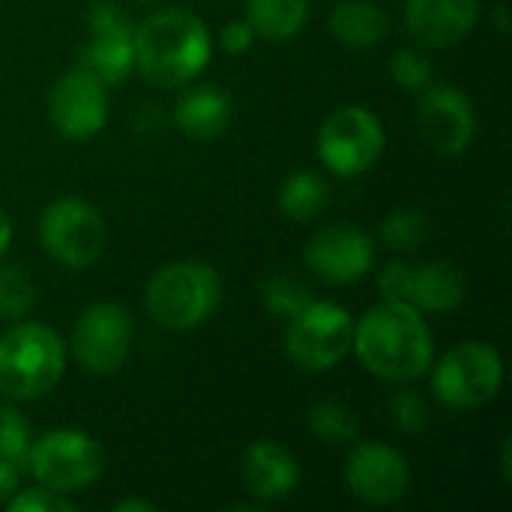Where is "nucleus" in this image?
Listing matches in <instances>:
<instances>
[{"label":"nucleus","instance_id":"f3484780","mask_svg":"<svg viewBox=\"0 0 512 512\" xmlns=\"http://www.w3.org/2000/svg\"><path fill=\"white\" fill-rule=\"evenodd\" d=\"M240 480L246 492L258 501H282L300 483L297 459L276 441H255L240 465Z\"/></svg>","mask_w":512,"mask_h":512},{"label":"nucleus","instance_id":"423d86ee","mask_svg":"<svg viewBox=\"0 0 512 512\" xmlns=\"http://www.w3.org/2000/svg\"><path fill=\"white\" fill-rule=\"evenodd\" d=\"M33 480L51 492L69 495L96 483L105 471L102 447L78 429H57L30 444L27 462Z\"/></svg>","mask_w":512,"mask_h":512},{"label":"nucleus","instance_id":"f257e3e1","mask_svg":"<svg viewBox=\"0 0 512 512\" xmlns=\"http://www.w3.org/2000/svg\"><path fill=\"white\" fill-rule=\"evenodd\" d=\"M351 348L360 363L393 384L417 381L435 363V339L420 309L384 300L354 324Z\"/></svg>","mask_w":512,"mask_h":512},{"label":"nucleus","instance_id":"c85d7f7f","mask_svg":"<svg viewBox=\"0 0 512 512\" xmlns=\"http://www.w3.org/2000/svg\"><path fill=\"white\" fill-rule=\"evenodd\" d=\"M390 417L393 423L402 429V432H426L432 414H429V405L420 393L414 390H399L390 396Z\"/></svg>","mask_w":512,"mask_h":512},{"label":"nucleus","instance_id":"a878e982","mask_svg":"<svg viewBox=\"0 0 512 512\" xmlns=\"http://www.w3.org/2000/svg\"><path fill=\"white\" fill-rule=\"evenodd\" d=\"M36 303V285L18 264H0V318L24 321Z\"/></svg>","mask_w":512,"mask_h":512},{"label":"nucleus","instance_id":"473e14b6","mask_svg":"<svg viewBox=\"0 0 512 512\" xmlns=\"http://www.w3.org/2000/svg\"><path fill=\"white\" fill-rule=\"evenodd\" d=\"M21 486V474H18V465L0 459V504H9V498L18 492Z\"/></svg>","mask_w":512,"mask_h":512},{"label":"nucleus","instance_id":"2f4dec72","mask_svg":"<svg viewBox=\"0 0 512 512\" xmlns=\"http://www.w3.org/2000/svg\"><path fill=\"white\" fill-rule=\"evenodd\" d=\"M252 42H255V30L249 27V21H228L219 33V45L228 54H243L252 48Z\"/></svg>","mask_w":512,"mask_h":512},{"label":"nucleus","instance_id":"c9c22d12","mask_svg":"<svg viewBox=\"0 0 512 512\" xmlns=\"http://www.w3.org/2000/svg\"><path fill=\"white\" fill-rule=\"evenodd\" d=\"M9 240H12V222H9V216L0 210V258H3V252L9 249Z\"/></svg>","mask_w":512,"mask_h":512},{"label":"nucleus","instance_id":"9b49d317","mask_svg":"<svg viewBox=\"0 0 512 512\" xmlns=\"http://www.w3.org/2000/svg\"><path fill=\"white\" fill-rule=\"evenodd\" d=\"M132 348V315L120 303L90 306L72 330V354L90 375H114Z\"/></svg>","mask_w":512,"mask_h":512},{"label":"nucleus","instance_id":"9d476101","mask_svg":"<svg viewBox=\"0 0 512 512\" xmlns=\"http://www.w3.org/2000/svg\"><path fill=\"white\" fill-rule=\"evenodd\" d=\"M90 39L78 51V69L90 72L96 81L120 84L135 66V21L117 0H96L90 9Z\"/></svg>","mask_w":512,"mask_h":512},{"label":"nucleus","instance_id":"bb28decb","mask_svg":"<svg viewBox=\"0 0 512 512\" xmlns=\"http://www.w3.org/2000/svg\"><path fill=\"white\" fill-rule=\"evenodd\" d=\"M390 72H393L396 84L411 90V93H423L426 87L435 84V66H432V60L420 48L396 51L393 60H390Z\"/></svg>","mask_w":512,"mask_h":512},{"label":"nucleus","instance_id":"5701e85b","mask_svg":"<svg viewBox=\"0 0 512 512\" xmlns=\"http://www.w3.org/2000/svg\"><path fill=\"white\" fill-rule=\"evenodd\" d=\"M429 240V219L423 210H414V207H399L393 213L384 216L381 222V243L393 252H417L423 249Z\"/></svg>","mask_w":512,"mask_h":512},{"label":"nucleus","instance_id":"ddd939ff","mask_svg":"<svg viewBox=\"0 0 512 512\" xmlns=\"http://www.w3.org/2000/svg\"><path fill=\"white\" fill-rule=\"evenodd\" d=\"M417 129L420 138L441 156H459L468 150L477 132V114L471 99L450 87L432 84L423 90L417 105Z\"/></svg>","mask_w":512,"mask_h":512},{"label":"nucleus","instance_id":"2eb2a0df","mask_svg":"<svg viewBox=\"0 0 512 512\" xmlns=\"http://www.w3.org/2000/svg\"><path fill=\"white\" fill-rule=\"evenodd\" d=\"M375 261V240L357 225H330L306 243V267L330 282H360Z\"/></svg>","mask_w":512,"mask_h":512},{"label":"nucleus","instance_id":"aec40b11","mask_svg":"<svg viewBox=\"0 0 512 512\" xmlns=\"http://www.w3.org/2000/svg\"><path fill=\"white\" fill-rule=\"evenodd\" d=\"M390 18L375 0H345L330 15V33L348 48H372L387 36Z\"/></svg>","mask_w":512,"mask_h":512},{"label":"nucleus","instance_id":"7c9ffc66","mask_svg":"<svg viewBox=\"0 0 512 512\" xmlns=\"http://www.w3.org/2000/svg\"><path fill=\"white\" fill-rule=\"evenodd\" d=\"M411 285H414V267L405 261H390L378 273V291L384 294V300L411 303Z\"/></svg>","mask_w":512,"mask_h":512},{"label":"nucleus","instance_id":"b1692460","mask_svg":"<svg viewBox=\"0 0 512 512\" xmlns=\"http://www.w3.org/2000/svg\"><path fill=\"white\" fill-rule=\"evenodd\" d=\"M306 420H309V432L324 444H351L360 435L357 414L342 402H315Z\"/></svg>","mask_w":512,"mask_h":512},{"label":"nucleus","instance_id":"0eeeda50","mask_svg":"<svg viewBox=\"0 0 512 512\" xmlns=\"http://www.w3.org/2000/svg\"><path fill=\"white\" fill-rule=\"evenodd\" d=\"M354 339V318L336 303L312 300L303 312L288 318L285 351L303 372H327L345 360Z\"/></svg>","mask_w":512,"mask_h":512},{"label":"nucleus","instance_id":"1a4fd4ad","mask_svg":"<svg viewBox=\"0 0 512 512\" xmlns=\"http://www.w3.org/2000/svg\"><path fill=\"white\" fill-rule=\"evenodd\" d=\"M384 144L387 138L381 120L360 105L333 111L318 132L321 162L339 177H357L369 171L384 153Z\"/></svg>","mask_w":512,"mask_h":512},{"label":"nucleus","instance_id":"f03ea898","mask_svg":"<svg viewBox=\"0 0 512 512\" xmlns=\"http://www.w3.org/2000/svg\"><path fill=\"white\" fill-rule=\"evenodd\" d=\"M135 69L153 87H180L210 63L207 24L189 9H159L135 24Z\"/></svg>","mask_w":512,"mask_h":512},{"label":"nucleus","instance_id":"39448f33","mask_svg":"<svg viewBox=\"0 0 512 512\" xmlns=\"http://www.w3.org/2000/svg\"><path fill=\"white\" fill-rule=\"evenodd\" d=\"M504 384V360L486 342H462L450 348L432 372V393L453 411L489 405Z\"/></svg>","mask_w":512,"mask_h":512},{"label":"nucleus","instance_id":"6ab92c4d","mask_svg":"<svg viewBox=\"0 0 512 512\" xmlns=\"http://www.w3.org/2000/svg\"><path fill=\"white\" fill-rule=\"evenodd\" d=\"M465 300V276L450 261H429L414 267L411 306L420 312H450Z\"/></svg>","mask_w":512,"mask_h":512},{"label":"nucleus","instance_id":"6e6552de","mask_svg":"<svg viewBox=\"0 0 512 512\" xmlns=\"http://www.w3.org/2000/svg\"><path fill=\"white\" fill-rule=\"evenodd\" d=\"M39 237L45 252L63 267H93L105 252V222L81 198H57L45 207L39 219Z\"/></svg>","mask_w":512,"mask_h":512},{"label":"nucleus","instance_id":"c756f323","mask_svg":"<svg viewBox=\"0 0 512 512\" xmlns=\"http://www.w3.org/2000/svg\"><path fill=\"white\" fill-rule=\"evenodd\" d=\"M12 512H72L75 504L66 501V495L60 492H51L45 486L39 489H24V492H15L6 504Z\"/></svg>","mask_w":512,"mask_h":512},{"label":"nucleus","instance_id":"dca6fc26","mask_svg":"<svg viewBox=\"0 0 512 512\" xmlns=\"http://www.w3.org/2000/svg\"><path fill=\"white\" fill-rule=\"evenodd\" d=\"M480 18V0H408L405 24L411 36L429 48L462 42Z\"/></svg>","mask_w":512,"mask_h":512},{"label":"nucleus","instance_id":"58836bf2","mask_svg":"<svg viewBox=\"0 0 512 512\" xmlns=\"http://www.w3.org/2000/svg\"><path fill=\"white\" fill-rule=\"evenodd\" d=\"M138 3H156V0H138Z\"/></svg>","mask_w":512,"mask_h":512},{"label":"nucleus","instance_id":"20e7f679","mask_svg":"<svg viewBox=\"0 0 512 512\" xmlns=\"http://www.w3.org/2000/svg\"><path fill=\"white\" fill-rule=\"evenodd\" d=\"M222 300L219 276L201 261H174L147 282V315L165 330H192L204 324Z\"/></svg>","mask_w":512,"mask_h":512},{"label":"nucleus","instance_id":"e433bc0d","mask_svg":"<svg viewBox=\"0 0 512 512\" xmlns=\"http://www.w3.org/2000/svg\"><path fill=\"white\" fill-rule=\"evenodd\" d=\"M501 471H504V480H512V459H510V438H504L501 444Z\"/></svg>","mask_w":512,"mask_h":512},{"label":"nucleus","instance_id":"4be33fe9","mask_svg":"<svg viewBox=\"0 0 512 512\" xmlns=\"http://www.w3.org/2000/svg\"><path fill=\"white\" fill-rule=\"evenodd\" d=\"M327 204H330V186L312 171L291 174L279 189V210L294 222L315 219Z\"/></svg>","mask_w":512,"mask_h":512},{"label":"nucleus","instance_id":"393cba45","mask_svg":"<svg viewBox=\"0 0 512 512\" xmlns=\"http://www.w3.org/2000/svg\"><path fill=\"white\" fill-rule=\"evenodd\" d=\"M261 300L264 306L279 318H294L312 303V291L291 273H270L261 282Z\"/></svg>","mask_w":512,"mask_h":512},{"label":"nucleus","instance_id":"72a5a7b5","mask_svg":"<svg viewBox=\"0 0 512 512\" xmlns=\"http://www.w3.org/2000/svg\"><path fill=\"white\" fill-rule=\"evenodd\" d=\"M159 123H162V114H159V108H153L150 102L141 108V117H138V129L141 132H156L159 129Z\"/></svg>","mask_w":512,"mask_h":512},{"label":"nucleus","instance_id":"4468645a","mask_svg":"<svg viewBox=\"0 0 512 512\" xmlns=\"http://www.w3.org/2000/svg\"><path fill=\"white\" fill-rule=\"evenodd\" d=\"M345 483L354 498L372 507H390L411 489V468L405 456L387 444H360L345 465Z\"/></svg>","mask_w":512,"mask_h":512},{"label":"nucleus","instance_id":"412c9836","mask_svg":"<svg viewBox=\"0 0 512 512\" xmlns=\"http://www.w3.org/2000/svg\"><path fill=\"white\" fill-rule=\"evenodd\" d=\"M309 18V0H246V21L255 36L285 42L303 30Z\"/></svg>","mask_w":512,"mask_h":512},{"label":"nucleus","instance_id":"cd10ccee","mask_svg":"<svg viewBox=\"0 0 512 512\" xmlns=\"http://www.w3.org/2000/svg\"><path fill=\"white\" fill-rule=\"evenodd\" d=\"M30 426L21 411L12 405H0V459L12 465H24L30 453Z\"/></svg>","mask_w":512,"mask_h":512},{"label":"nucleus","instance_id":"f704fd0d","mask_svg":"<svg viewBox=\"0 0 512 512\" xmlns=\"http://www.w3.org/2000/svg\"><path fill=\"white\" fill-rule=\"evenodd\" d=\"M156 504L153 501H141V498H123L114 504V512H153Z\"/></svg>","mask_w":512,"mask_h":512},{"label":"nucleus","instance_id":"a211bd4d","mask_svg":"<svg viewBox=\"0 0 512 512\" xmlns=\"http://www.w3.org/2000/svg\"><path fill=\"white\" fill-rule=\"evenodd\" d=\"M174 120H177L183 135L198 138V141H210L228 129L231 99L219 87H195L177 102Z\"/></svg>","mask_w":512,"mask_h":512},{"label":"nucleus","instance_id":"f8f14e48","mask_svg":"<svg viewBox=\"0 0 512 512\" xmlns=\"http://www.w3.org/2000/svg\"><path fill=\"white\" fill-rule=\"evenodd\" d=\"M48 120L66 141H90L108 120L105 84L84 69L66 72L48 93Z\"/></svg>","mask_w":512,"mask_h":512},{"label":"nucleus","instance_id":"7ed1b4c3","mask_svg":"<svg viewBox=\"0 0 512 512\" xmlns=\"http://www.w3.org/2000/svg\"><path fill=\"white\" fill-rule=\"evenodd\" d=\"M63 369L66 345L51 327L21 321L0 336V393L6 399H42L60 384Z\"/></svg>","mask_w":512,"mask_h":512},{"label":"nucleus","instance_id":"4c0bfd02","mask_svg":"<svg viewBox=\"0 0 512 512\" xmlns=\"http://www.w3.org/2000/svg\"><path fill=\"white\" fill-rule=\"evenodd\" d=\"M495 15H498V27H501V33H507V27H510V24H507V3H498V6H495Z\"/></svg>","mask_w":512,"mask_h":512}]
</instances>
